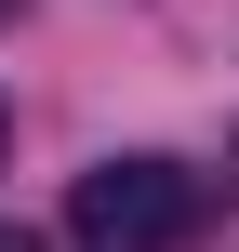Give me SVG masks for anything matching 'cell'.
Masks as SVG:
<instances>
[{
  "label": "cell",
  "mask_w": 239,
  "mask_h": 252,
  "mask_svg": "<svg viewBox=\"0 0 239 252\" xmlns=\"http://www.w3.org/2000/svg\"><path fill=\"white\" fill-rule=\"evenodd\" d=\"M0 146H13V106H0Z\"/></svg>",
  "instance_id": "3"
},
{
  "label": "cell",
  "mask_w": 239,
  "mask_h": 252,
  "mask_svg": "<svg viewBox=\"0 0 239 252\" xmlns=\"http://www.w3.org/2000/svg\"><path fill=\"white\" fill-rule=\"evenodd\" d=\"M0 252H53V239H40V226H0Z\"/></svg>",
  "instance_id": "2"
},
{
  "label": "cell",
  "mask_w": 239,
  "mask_h": 252,
  "mask_svg": "<svg viewBox=\"0 0 239 252\" xmlns=\"http://www.w3.org/2000/svg\"><path fill=\"white\" fill-rule=\"evenodd\" d=\"M200 173L186 159H160V146H133V159H93L80 186H67V239L80 252H186L200 239Z\"/></svg>",
  "instance_id": "1"
},
{
  "label": "cell",
  "mask_w": 239,
  "mask_h": 252,
  "mask_svg": "<svg viewBox=\"0 0 239 252\" xmlns=\"http://www.w3.org/2000/svg\"><path fill=\"white\" fill-rule=\"evenodd\" d=\"M0 13H13V0H0Z\"/></svg>",
  "instance_id": "4"
}]
</instances>
